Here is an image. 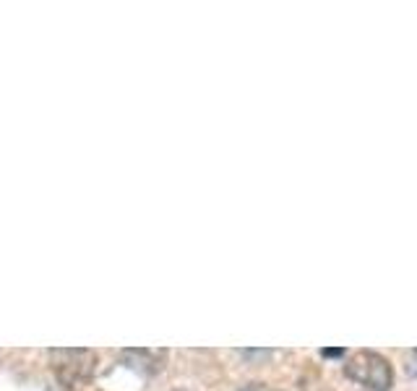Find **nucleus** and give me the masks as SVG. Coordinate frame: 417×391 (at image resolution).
Segmentation results:
<instances>
[{
	"instance_id": "f257e3e1",
	"label": "nucleus",
	"mask_w": 417,
	"mask_h": 391,
	"mask_svg": "<svg viewBox=\"0 0 417 391\" xmlns=\"http://www.w3.org/2000/svg\"><path fill=\"white\" fill-rule=\"evenodd\" d=\"M344 373L355 384L371 391H388L394 384V370H391L386 357H381L379 352H368V350L352 355L344 365Z\"/></svg>"
},
{
	"instance_id": "f03ea898",
	"label": "nucleus",
	"mask_w": 417,
	"mask_h": 391,
	"mask_svg": "<svg viewBox=\"0 0 417 391\" xmlns=\"http://www.w3.org/2000/svg\"><path fill=\"white\" fill-rule=\"evenodd\" d=\"M50 362L58 381L63 386H81L94 376L97 355L83 347H63V350H50Z\"/></svg>"
},
{
	"instance_id": "7ed1b4c3",
	"label": "nucleus",
	"mask_w": 417,
	"mask_h": 391,
	"mask_svg": "<svg viewBox=\"0 0 417 391\" xmlns=\"http://www.w3.org/2000/svg\"><path fill=\"white\" fill-rule=\"evenodd\" d=\"M120 360L125 362L128 368L152 376V373H157V370L165 365L167 352L165 350H123Z\"/></svg>"
},
{
	"instance_id": "20e7f679",
	"label": "nucleus",
	"mask_w": 417,
	"mask_h": 391,
	"mask_svg": "<svg viewBox=\"0 0 417 391\" xmlns=\"http://www.w3.org/2000/svg\"><path fill=\"white\" fill-rule=\"evenodd\" d=\"M407 370H410V376L417 381V350L410 352V362H407Z\"/></svg>"
},
{
	"instance_id": "39448f33",
	"label": "nucleus",
	"mask_w": 417,
	"mask_h": 391,
	"mask_svg": "<svg viewBox=\"0 0 417 391\" xmlns=\"http://www.w3.org/2000/svg\"><path fill=\"white\" fill-rule=\"evenodd\" d=\"M321 355H324V357H341L344 350H321Z\"/></svg>"
},
{
	"instance_id": "423d86ee",
	"label": "nucleus",
	"mask_w": 417,
	"mask_h": 391,
	"mask_svg": "<svg viewBox=\"0 0 417 391\" xmlns=\"http://www.w3.org/2000/svg\"><path fill=\"white\" fill-rule=\"evenodd\" d=\"M240 391H272V389H266L264 384H248L245 389H240Z\"/></svg>"
}]
</instances>
